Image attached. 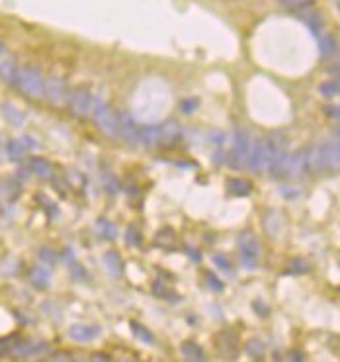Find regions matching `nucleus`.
Wrapping results in <instances>:
<instances>
[{
  "label": "nucleus",
  "mask_w": 340,
  "mask_h": 362,
  "mask_svg": "<svg viewBox=\"0 0 340 362\" xmlns=\"http://www.w3.org/2000/svg\"><path fill=\"white\" fill-rule=\"evenodd\" d=\"M63 255H65V257H63V258H65V260L69 262V268H71V274H73V276H74V278H76V280H86V278H88V274H86V270H84V266H82V264H78V262L74 260L73 251H71V249H69V251H65Z\"/></svg>",
  "instance_id": "24"
},
{
  "label": "nucleus",
  "mask_w": 340,
  "mask_h": 362,
  "mask_svg": "<svg viewBox=\"0 0 340 362\" xmlns=\"http://www.w3.org/2000/svg\"><path fill=\"white\" fill-rule=\"evenodd\" d=\"M141 231L137 229L135 225H129L127 227V231H125V243H127V247H141Z\"/></svg>",
  "instance_id": "34"
},
{
  "label": "nucleus",
  "mask_w": 340,
  "mask_h": 362,
  "mask_svg": "<svg viewBox=\"0 0 340 362\" xmlns=\"http://www.w3.org/2000/svg\"><path fill=\"white\" fill-rule=\"evenodd\" d=\"M215 347L221 352L225 358H237L238 356V341L237 335L231 331V329H225V331H219L217 337H215Z\"/></svg>",
  "instance_id": "10"
},
{
  "label": "nucleus",
  "mask_w": 340,
  "mask_h": 362,
  "mask_svg": "<svg viewBox=\"0 0 340 362\" xmlns=\"http://www.w3.org/2000/svg\"><path fill=\"white\" fill-rule=\"evenodd\" d=\"M0 112H2L4 120L8 121V123H12L14 127H22L26 123V114L22 110H18L14 104H10V102H2L0 104Z\"/></svg>",
  "instance_id": "17"
},
{
  "label": "nucleus",
  "mask_w": 340,
  "mask_h": 362,
  "mask_svg": "<svg viewBox=\"0 0 340 362\" xmlns=\"http://www.w3.org/2000/svg\"><path fill=\"white\" fill-rule=\"evenodd\" d=\"M96 229H98V233L106 237V239H116V225L110 221V219H106V217H100V219H96Z\"/></svg>",
  "instance_id": "30"
},
{
  "label": "nucleus",
  "mask_w": 340,
  "mask_h": 362,
  "mask_svg": "<svg viewBox=\"0 0 340 362\" xmlns=\"http://www.w3.org/2000/svg\"><path fill=\"white\" fill-rule=\"evenodd\" d=\"M159 139H161V125H143L139 127V143H143L145 147H159Z\"/></svg>",
  "instance_id": "16"
},
{
  "label": "nucleus",
  "mask_w": 340,
  "mask_h": 362,
  "mask_svg": "<svg viewBox=\"0 0 340 362\" xmlns=\"http://www.w3.org/2000/svg\"><path fill=\"white\" fill-rule=\"evenodd\" d=\"M309 270H311V264L305 258H294L289 270L283 272V274H307Z\"/></svg>",
  "instance_id": "33"
},
{
  "label": "nucleus",
  "mask_w": 340,
  "mask_h": 362,
  "mask_svg": "<svg viewBox=\"0 0 340 362\" xmlns=\"http://www.w3.org/2000/svg\"><path fill=\"white\" fill-rule=\"evenodd\" d=\"M43 96L47 98V102L53 106H65L67 98H69V91H67V80L61 76H49L43 82Z\"/></svg>",
  "instance_id": "5"
},
{
  "label": "nucleus",
  "mask_w": 340,
  "mask_h": 362,
  "mask_svg": "<svg viewBox=\"0 0 340 362\" xmlns=\"http://www.w3.org/2000/svg\"><path fill=\"white\" fill-rule=\"evenodd\" d=\"M252 309H254V311H258L260 315H266L268 313V307L262 302H254L252 303Z\"/></svg>",
  "instance_id": "48"
},
{
  "label": "nucleus",
  "mask_w": 340,
  "mask_h": 362,
  "mask_svg": "<svg viewBox=\"0 0 340 362\" xmlns=\"http://www.w3.org/2000/svg\"><path fill=\"white\" fill-rule=\"evenodd\" d=\"M153 294H155L157 298H166V296H168V292H166L163 282H155V284H153Z\"/></svg>",
  "instance_id": "43"
},
{
  "label": "nucleus",
  "mask_w": 340,
  "mask_h": 362,
  "mask_svg": "<svg viewBox=\"0 0 340 362\" xmlns=\"http://www.w3.org/2000/svg\"><path fill=\"white\" fill-rule=\"evenodd\" d=\"M92 120L100 127L104 135L108 137H118V116L110 106L104 102L102 98H92Z\"/></svg>",
  "instance_id": "2"
},
{
  "label": "nucleus",
  "mask_w": 340,
  "mask_h": 362,
  "mask_svg": "<svg viewBox=\"0 0 340 362\" xmlns=\"http://www.w3.org/2000/svg\"><path fill=\"white\" fill-rule=\"evenodd\" d=\"M319 91H321V94H323V96H326V98H332V96H336V94H338V91H340L338 80L334 78V80H328V82H323Z\"/></svg>",
  "instance_id": "35"
},
{
  "label": "nucleus",
  "mask_w": 340,
  "mask_h": 362,
  "mask_svg": "<svg viewBox=\"0 0 340 362\" xmlns=\"http://www.w3.org/2000/svg\"><path fill=\"white\" fill-rule=\"evenodd\" d=\"M299 18L307 24L311 28V31L315 33V35H319L321 33V26H323V18L321 14L317 12V10H311L309 6H305V8H301V12H299Z\"/></svg>",
  "instance_id": "19"
},
{
  "label": "nucleus",
  "mask_w": 340,
  "mask_h": 362,
  "mask_svg": "<svg viewBox=\"0 0 340 362\" xmlns=\"http://www.w3.org/2000/svg\"><path fill=\"white\" fill-rule=\"evenodd\" d=\"M245 352L251 356V358H262L266 354V345L260 341V339H249L247 345H245Z\"/></svg>",
  "instance_id": "26"
},
{
  "label": "nucleus",
  "mask_w": 340,
  "mask_h": 362,
  "mask_svg": "<svg viewBox=\"0 0 340 362\" xmlns=\"http://www.w3.org/2000/svg\"><path fill=\"white\" fill-rule=\"evenodd\" d=\"M20 139L24 141V145H26V149H28V151H30V149H35V147H37V141H35V139H33L31 135H22Z\"/></svg>",
  "instance_id": "47"
},
{
  "label": "nucleus",
  "mask_w": 340,
  "mask_h": 362,
  "mask_svg": "<svg viewBox=\"0 0 340 362\" xmlns=\"http://www.w3.org/2000/svg\"><path fill=\"white\" fill-rule=\"evenodd\" d=\"M180 352H182V356L186 358V360H204L206 358V352H204V348L200 347L196 341H182V345H180Z\"/></svg>",
  "instance_id": "20"
},
{
  "label": "nucleus",
  "mask_w": 340,
  "mask_h": 362,
  "mask_svg": "<svg viewBox=\"0 0 340 362\" xmlns=\"http://www.w3.org/2000/svg\"><path fill=\"white\" fill-rule=\"evenodd\" d=\"M6 153H8V157L12 159V161H20L28 149H26V145H24V141L22 139H10L8 143H6Z\"/></svg>",
  "instance_id": "27"
},
{
  "label": "nucleus",
  "mask_w": 340,
  "mask_h": 362,
  "mask_svg": "<svg viewBox=\"0 0 340 362\" xmlns=\"http://www.w3.org/2000/svg\"><path fill=\"white\" fill-rule=\"evenodd\" d=\"M118 137L123 139L125 145L135 147L139 145V125L127 112H118Z\"/></svg>",
  "instance_id": "9"
},
{
  "label": "nucleus",
  "mask_w": 340,
  "mask_h": 362,
  "mask_svg": "<svg viewBox=\"0 0 340 362\" xmlns=\"http://www.w3.org/2000/svg\"><path fill=\"white\" fill-rule=\"evenodd\" d=\"M0 153H2V143H0Z\"/></svg>",
  "instance_id": "53"
},
{
  "label": "nucleus",
  "mask_w": 340,
  "mask_h": 362,
  "mask_svg": "<svg viewBox=\"0 0 340 362\" xmlns=\"http://www.w3.org/2000/svg\"><path fill=\"white\" fill-rule=\"evenodd\" d=\"M51 360H71V354H67V352H55V354H51Z\"/></svg>",
  "instance_id": "50"
},
{
  "label": "nucleus",
  "mask_w": 340,
  "mask_h": 362,
  "mask_svg": "<svg viewBox=\"0 0 340 362\" xmlns=\"http://www.w3.org/2000/svg\"><path fill=\"white\" fill-rule=\"evenodd\" d=\"M280 194L285 200H296L299 194H301V190L299 188H294V186H280Z\"/></svg>",
  "instance_id": "40"
},
{
  "label": "nucleus",
  "mask_w": 340,
  "mask_h": 362,
  "mask_svg": "<svg viewBox=\"0 0 340 362\" xmlns=\"http://www.w3.org/2000/svg\"><path fill=\"white\" fill-rule=\"evenodd\" d=\"M43 82H45L43 73H41V69L35 67V65H26V67L18 69L16 78H14L16 86L24 92V94H28L30 98L43 96Z\"/></svg>",
  "instance_id": "1"
},
{
  "label": "nucleus",
  "mask_w": 340,
  "mask_h": 362,
  "mask_svg": "<svg viewBox=\"0 0 340 362\" xmlns=\"http://www.w3.org/2000/svg\"><path fill=\"white\" fill-rule=\"evenodd\" d=\"M211 258H213V264H215L219 270L227 272V274H233L235 266H233V262L229 260V257H225V255H221V253H215Z\"/></svg>",
  "instance_id": "32"
},
{
  "label": "nucleus",
  "mask_w": 340,
  "mask_h": 362,
  "mask_svg": "<svg viewBox=\"0 0 340 362\" xmlns=\"http://www.w3.org/2000/svg\"><path fill=\"white\" fill-rule=\"evenodd\" d=\"M245 166L254 174H262L266 170V141H264V137L251 141V149H249Z\"/></svg>",
  "instance_id": "6"
},
{
  "label": "nucleus",
  "mask_w": 340,
  "mask_h": 362,
  "mask_svg": "<svg viewBox=\"0 0 340 362\" xmlns=\"http://www.w3.org/2000/svg\"><path fill=\"white\" fill-rule=\"evenodd\" d=\"M206 284H207V288H211V290H213V292H217V294L225 290V284H223L221 280H219L213 272H206Z\"/></svg>",
  "instance_id": "37"
},
{
  "label": "nucleus",
  "mask_w": 340,
  "mask_h": 362,
  "mask_svg": "<svg viewBox=\"0 0 340 362\" xmlns=\"http://www.w3.org/2000/svg\"><path fill=\"white\" fill-rule=\"evenodd\" d=\"M213 161H215V165H225L227 163V153L223 151V145L217 147V151L213 155Z\"/></svg>",
  "instance_id": "44"
},
{
  "label": "nucleus",
  "mask_w": 340,
  "mask_h": 362,
  "mask_svg": "<svg viewBox=\"0 0 340 362\" xmlns=\"http://www.w3.org/2000/svg\"><path fill=\"white\" fill-rule=\"evenodd\" d=\"M100 331L102 329L96 327V325H80V323H76V325L69 327V337L76 343H90L100 335Z\"/></svg>",
  "instance_id": "15"
},
{
  "label": "nucleus",
  "mask_w": 340,
  "mask_h": 362,
  "mask_svg": "<svg viewBox=\"0 0 340 362\" xmlns=\"http://www.w3.org/2000/svg\"><path fill=\"white\" fill-rule=\"evenodd\" d=\"M305 174H309V166H307V151H296L287 153L285 165H283V178H303Z\"/></svg>",
  "instance_id": "7"
},
{
  "label": "nucleus",
  "mask_w": 340,
  "mask_h": 362,
  "mask_svg": "<svg viewBox=\"0 0 340 362\" xmlns=\"http://www.w3.org/2000/svg\"><path fill=\"white\" fill-rule=\"evenodd\" d=\"M39 258H41V262L49 264V266H53V264L59 260L57 253H55L53 249H49V247H41V249H39Z\"/></svg>",
  "instance_id": "36"
},
{
  "label": "nucleus",
  "mask_w": 340,
  "mask_h": 362,
  "mask_svg": "<svg viewBox=\"0 0 340 362\" xmlns=\"http://www.w3.org/2000/svg\"><path fill=\"white\" fill-rule=\"evenodd\" d=\"M238 251H240L242 264L249 268H254L258 262V257H260V243L252 231H242L238 235Z\"/></svg>",
  "instance_id": "4"
},
{
  "label": "nucleus",
  "mask_w": 340,
  "mask_h": 362,
  "mask_svg": "<svg viewBox=\"0 0 340 362\" xmlns=\"http://www.w3.org/2000/svg\"><path fill=\"white\" fill-rule=\"evenodd\" d=\"M186 253L190 255V258H192L193 262H200V260H202V257H200V251H198V249H190V247H186Z\"/></svg>",
  "instance_id": "49"
},
{
  "label": "nucleus",
  "mask_w": 340,
  "mask_h": 362,
  "mask_svg": "<svg viewBox=\"0 0 340 362\" xmlns=\"http://www.w3.org/2000/svg\"><path fill=\"white\" fill-rule=\"evenodd\" d=\"M92 92L86 88V86H78L74 88L69 98H67V104L71 108L74 118H84L86 114L90 112V106H92Z\"/></svg>",
  "instance_id": "8"
},
{
  "label": "nucleus",
  "mask_w": 340,
  "mask_h": 362,
  "mask_svg": "<svg viewBox=\"0 0 340 362\" xmlns=\"http://www.w3.org/2000/svg\"><path fill=\"white\" fill-rule=\"evenodd\" d=\"M321 153H323L325 170H338V165H340L338 137H334V139H328L326 143H323V145H321Z\"/></svg>",
  "instance_id": "14"
},
{
  "label": "nucleus",
  "mask_w": 340,
  "mask_h": 362,
  "mask_svg": "<svg viewBox=\"0 0 340 362\" xmlns=\"http://www.w3.org/2000/svg\"><path fill=\"white\" fill-rule=\"evenodd\" d=\"M104 264H106V270L110 272L112 276H116V278H119L123 274V260H121L118 251H108L104 255Z\"/></svg>",
  "instance_id": "21"
},
{
  "label": "nucleus",
  "mask_w": 340,
  "mask_h": 362,
  "mask_svg": "<svg viewBox=\"0 0 340 362\" xmlns=\"http://www.w3.org/2000/svg\"><path fill=\"white\" fill-rule=\"evenodd\" d=\"M129 327H131V331H133V335L139 341H143L145 345H155V337H153V333L149 331L147 327H143L137 321H129Z\"/></svg>",
  "instance_id": "28"
},
{
  "label": "nucleus",
  "mask_w": 340,
  "mask_h": 362,
  "mask_svg": "<svg viewBox=\"0 0 340 362\" xmlns=\"http://www.w3.org/2000/svg\"><path fill=\"white\" fill-rule=\"evenodd\" d=\"M30 166H20L18 168V172H16V176H18V180H28V176H30Z\"/></svg>",
  "instance_id": "45"
},
{
  "label": "nucleus",
  "mask_w": 340,
  "mask_h": 362,
  "mask_svg": "<svg viewBox=\"0 0 340 362\" xmlns=\"http://www.w3.org/2000/svg\"><path fill=\"white\" fill-rule=\"evenodd\" d=\"M280 2L281 6H285V8H305L313 0H280Z\"/></svg>",
  "instance_id": "41"
},
{
  "label": "nucleus",
  "mask_w": 340,
  "mask_h": 362,
  "mask_svg": "<svg viewBox=\"0 0 340 362\" xmlns=\"http://www.w3.org/2000/svg\"><path fill=\"white\" fill-rule=\"evenodd\" d=\"M157 245L164 251H174L176 249V233L170 227H164L157 233Z\"/></svg>",
  "instance_id": "22"
},
{
  "label": "nucleus",
  "mask_w": 340,
  "mask_h": 362,
  "mask_svg": "<svg viewBox=\"0 0 340 362\" xmlns=\"http://www.w3.org/2000/svg\"><path fill=\"white\" fill-rule=\"evenodd\" d=\"M227 192L235 198H247L252 194V184L245 178H229L227 180Z\"/></svg>",
  "instance_id": "18"
},
{
  "label": "nucleus",
  "mask_w": 340,
  "mask_h": 362,
  "mask_svg": "<svg viewBox=\"0 0 340 362\" xmlns=\"http://www.w3.org/2000/svg\"><path fill=\"white\" fill-rule=\"evenodd\" d=\"M14 341H16L14 335H10V337H6V339H0V356L10 352V348H12V343H14Z\"/></svg>",
  "instance_id": "42"
},
{
  "label": "nucleus",
  "mask_w": 340,
  "mask_h": 362,
  "mask_svg": "<svg viewBox=\"0 0 340 362\" xmlns=\"http://www.w3.org/2000/svg\"><path fill=\"white\" fill-rule=\"evenodd\" d=\"M182 137V127L176 120H166L161 125V139H159V147L170 149L172 145H176Z\"/></svg>",
  "instance_id": "12"
},
{
  "label": "nucleus",
  "mask_w": 340,
  "mask_h": 362,
  "mask_svg": "<svg viewBox=\"0 0 340 362\" xmlns=\"http://www.w3.org/2000/svg\"><path fill=\"white\" fill-rule=\"evenodd\" d=\"M28 166H30L31 172H35L41 178H49L51 176V163L47 159H43V157H31Z\"/></svg>",
  "instance_id": "23"
},
{
  "label": "nucleus",
  "mask_w": 340,
  "mask_h": 362,
  "mask_svg": "<svg viewBox=\"0 0 340 362\" xmlns=\"http://www.w3.org/2000/svg\"><path fill=\"white\" fill-rule=\"evenodd\" d=\"M319 49H321V55L323 57H330L338 51V46H336V39L330 37V35H323L319 37Z\"/></svg>",
  "instance_id": "29"
},
{
  "label": "nucleus",
  "mask_w": 340,
  "mask_h": 362,
  "mask_svg": "<svg viewBox=\"0 0 340 362\" xmlns=\"http://www.w3.org/2000/svg\"><path fill=\"white\" fill-rule=\"evenodd\" d=\"M198 106H200V100L198 98H184L182 102H180V110L184 112V114H192L198 110Z\"/></svg>",
  "instance_id": "38"
},
{
  "label": "nucleus",
  "mask_w": 340,
  "mask_h": 362,
  "mask_svg": "<svg viewBox=\"0 0 340 362\" xmlns=\"http://www.w3.org/2000/svg\"><path fill=\"white\" fill-rule=\"evenodd\" d=\"M16 73H18V67H16L14 55L4 47L2 41H0V78L6 80V82H12V84H14Z\"/></svg>",
  "instance_id": "13"
},
{
  "label": "nucleus",
  "mask_w": 340,
  "mask_h": 362,
  "mask_svg": "<svg viewBox=\"0 0 340 362\" xmlns=\"http://www.w3.org/2000/svg\"><path fill=\"white\" fill-rule=\"evenodd\" d=\"M207 139H209L215 147H221L223 143H225V133L219 131V129H213V131H209V133H207Z\"/></svg>",
  "instance_id": "39"
},
{
  "label": "nucleus",
  "mask_w": 340,
  "mask_h": 362,
  "mask_svg": "<svg viewBox=\"0 0 340 362\" xmlns=\"http://www.w3.org/2000/svg\"><path fill=\"white\" fill-rule=\"evenodd\" d=\"M30 280L37 288H45L51 280V272L43 268V266H33L30 270Z\"/></svg>",
  "instance_id": "25"
},
{
  "label": "nucleus",
  "mask_w": 340,
  "mask_h": 362,
  "mask_svg": "<svg viewBox=\"0 0 340 362\" xmlns=\"http://www.w3.org/2000/svg\"><path fill=\"white\" fill-rule=\"evenodd\" d=\"M325 114L328 116V118H334V120H338V116H340L338 106H325Z\"/></svg>",
  "instance_id": "46"
},
{
  "label": "nucleus",
  "mask_w": 340,
  "mask_h": 362,
  "mask_svg": "<svg viewBox=\"0 0 340 362\" xmlns=\"http://www.w3.org/2000/svg\"><path fill=\"white\" fill-rule=\"evenodd\" d=\"M289 358H292V360H305V354H303V352H299V350H292Z\"/></svg>",
  "instance_id": "52"
},
{
  "label": "nucleus",
  "mask_w": 340,
  "mask_h": 362,
  "mask_svg": "<svg viewBox=\"0 0 340 362\" xmlns=\"http://www.w3.org/2000/svg\"><path fill=\"white\" fill-rule=\"evenodd\" d=\"M90 358H92V360H94V362H96V360H102V362L112 360V356H108V354H102V352H96V354H92Z\"/></svg>",
  "instance_id": "51"
},
{
  "label": "nucleus",
  "mask_w": 340,
  "mask_h": 362,
  "mask_svg": "<svg viewBox=\"0 0 340 362\" xmlns=\"http://www.w3.org/2000/svg\"><path fill=\"white\" fill-rule=\"evenodd\" d=\"M251 133L245 127H237L233 133V147L227 153V163L233 170H242L247 165V157L251 149Z\"/></svg>",
  "instance_id": "3"
},
{
  "label": "nucleus",
  "mask_w": 340,
  "mask_h": 362,
  "mask_svg": "<svg viewBox=\"0 0 340 362\" xmlns=\"http://www.w3.org/2000/svg\"><path fill=\"white\" fill-rule=\"evenodd\" d=\"M102 186L106 188V192L108 194H118L119 192V180L116 178V174L114 172H104L102 174Z\"/></svg>",
  "instance_id": "31"
},
{
  "label": "nucleus",
  "mask_w": 340,
  "mask_h": 362,
  "mask_svg": "<svg viewBox=\"0 0 340 362\" xmlns=\"http://www.w3.org/2000/svg\"><path fill=\"white\" fill-rule=\"evenodd\" d=\"M47 348L49 347L45 343H37L33 339H16L12 343V348H10V354H14L16 358H28V356L43 352Z\"/></svg>",
  "instance_id": "11"
}]
</instances>
